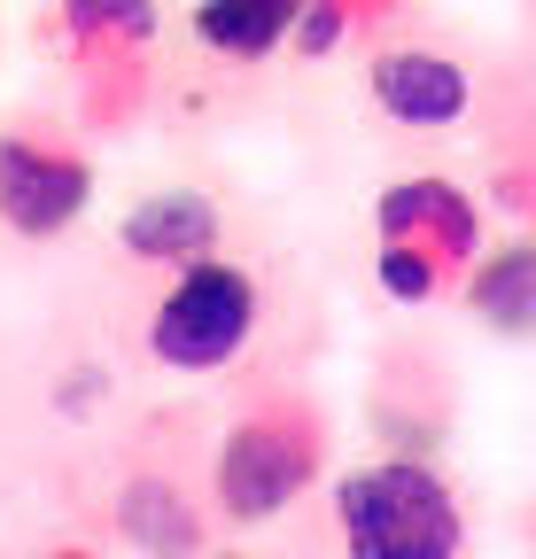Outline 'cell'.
<instances>
[{
  "instance_id": "obj_2",
  "label": "cell",
  "mask_w": 536,
  "mask_h": 559,
  "mask_svg": "<svg viewBox=\"0 0 536 559\" xmlns=\"http://www.w3.org/2000/svg\"><path fill=\"white\" fill-rule=\"evenodd\" d=\"M102 521L132 559H203L211 551V536H218L211 451L187 412H156V419H141V436H124L109 489H102Z\"/></svg>"
},
{
  "instance_id": "obj_8",
  "label": "cell",
  "mask_w": 536,
  "mask_h": 559,
  "mask_svg": "<svg viewBox=\"0 0 536 559\" xmlns=\"http://www.w3.org/2000/svg\"><path fill=\"white\" fill-rule=\"evenodd\" d=\"M366 94L405 132H451V124H466V109H475V79H466V62L443 55V47H373Z\"/></svg>"
},
{
  "instance_id": "obj_1",
  "label": "cell",
  "mask_w": 536,
  "mask_h": 559,
  "mask_svg": "<svg viewBox=\"0 0 536 559\" xmlns=\"http://www.w3.org/2000/svg\"><path fill=\"white\" fill-rule=\"evenodd\" d=\"M334 459V419L303 381H249L241 404L211 443V513L218 528H264L281 521Z\"/></svg>"
},
{
  "instance_id": "obj_4",
  "label": "cell",
  "mask_w": 536,
  "mask_h": 559,
  "mask_svg": "<svg viewBox=\"0 0 536 559\" xmlns=\"http://www.w3.org/2000/svg\"><path fill=\"white\" fill-rule=\"evenodd\" d=\"M343 559H466V506L436 459H366L334 481Z\"/></svg>"
},
{
  "instance_id": "obj_12",
  "label": "cell",
  "mask_w": 536,
  "mask_h": 559,
  "mask_svg": "<svg viewBox=\"0 0 536 559\" xmlns=\"http://www.w3.org/2000/svg\"><path fill=\"white\" fill-rule=\"evenodd\" d=\"M458 296H466V311H475L490 334H513V342L536 334V234H521L505 249H483L475 264H466Z\"/></svg>"
},
{
  "instance_id": "obj_6",
  "label": "cell",
  "mask_w": 536,
  "mask_h": 559,
  "mask_svg": "<svg viewBox=\"0 0 536 559\" xmlns=\"http://www.w3.org/2000/svg\"><path fill=\"white\" fill-rule=\"evenodd\" d=\"M94 202V148L71 117L0 124V234L62 241Z\"/></svg>"
},
{
  "instance_id": "obj_13",
  "label": "cell",
  "mask_w": 536,
  "mask_h": 559,
  "mask_svg": "<svg viewBox=\"0 0 536 559\" xmlns=\"http://www.w3.org/2000/svg\"><path fill=\"white\" fill-rule=\"evenodd\" d=\"M373 288L389 296V304H443L451 288H458V280L428 257V249H405V241H373Z\"/></svg>"
},
{
  "instance_id": "obj_5",
  "label": "cell",
  "mask_w": 536,
  "mask_h": 559,
  "mask_svg": "<svg viewBox=\"0 0 536 559\" xmlns=\"http://www.w3.org/2000/svg\"><path fill=\"white\" fill-rule=\"evenodd\" d=\"M264 319H273L264 272L241 257H203V264L164 272V288L141 319V349L164 373H226L257 349Z\"/></svg>"
},
{
  "instance_id": "obj_3",
  "label": "cell",
  "mask_w": 536,
  "mask_h": 559,
  "mask_svg": "<svg viewBox=\"0 0 536 559\" xmlns=\"http://www.w3.org/2000/svg\"><path fill=\"white\" fill-rule=\"evenodd\" d=\"M156 39L164 9L156 0H55L47 47L62 55L71 79V124L79 132H132L156 102Z\"/></svg>"
},
{
  "instance_id": "obj_10",
  "label": "cell",
  "mask_w": 536,
  "mask_h": 559,
  "mask_svg": "<svg viewBox=\"0 0 536 559\" xmlns=\"http://www.w3.org/2000/svg\"><path fill=\"white\" fill-rule=\"evenodd\" d=\"M366 412L373 428L405 451V459H428L451 428V381H443V358H428L420 342H389L373 358V389H366Z\"/></svg>"
},
{
  "instance_id": "obj_16",
  "label": "cell",
  "mask_w": 536,
  "mask_h": 559,
  "mask_svg": "<svg viewBox=\"0 0 536 559\" xmlns=\"http://www.w3.org/2000/svg\"><path fill=\"white\" fill-rule=\"evenodd\" d=\"M528 536H536V521H528Z\"/></svg>"
},
{
  "instance_id": "obj_11",
  "label": "cell",
  "mask_w": 536,
  "mask_h": 559,
  "mask_svg": "<svg viewBox=\"0 0 536 559\" xmlns=\"http://www.w3.org/2000/svg\"><path fill=\"white\" fill-rule=\"evenodd\" d=\"M296 16H303V0H194L187 32H194L203 55H218L234 70H257V62H273L288 47Z\"/></svg>"
},
{
  "instance_id": "obj_7",
  "label": "cell",
  "mask_w": 536,
  "mask_h": 559,
  "mask_svg": "<svg viewBox=\"0 0 536 559\" xmlns=\"http://www.w3.org/2000/svg\"><path fill=\"white\" fill-rule=\"evenodd\" d=\"M373 241H405V249H428L451 280H466V264L483 257V202L436 179V171H413V179H389L373 194Z\"/></svg>"
},
{
  "instance_id": "obj_9",
  "label": "cell",
  "mask_w": 536,
  "mask_h": 559,
  "mask_svg": "<svg viewBox=\"0 0 536 559\" xmlns=\"http://www.w3.org/2000/svg\"><path fill=\"white\" fill-rule=\"evenodd\" d=\"M117 257L148 264V272H179V264L226 257V202L211 187H156V194H141L117 218Z\"/></svg>"
},
{
  "instance_id": "obj_15",
  "label": "cell",
  "mask_w": 536,
  "mask_h": 559,
  "mask_svg": "<svg viewBox=\"0 0 536 559\" xmlns=\"http://www.w3.org/2000/svg\"><path fill=\"white\" fill-rule=\"evenodd\" d=\"M39 559H102V551H94V544H47Z\"/></svg>"
},
{
  "instance_id": "obj_14",
  "label": "cell",
  "mask_w": 536,
  "mask_h": 559,
  "mask_svg": "<svg viewBox=\"0 0 536 559\" xmlns=\"http://www.w3.org/2000/svg\"><path fill=\"white\" fill-rule=\"evenodd\" d=\"M326 9L350 24V39H366V32H389L396 16H405V0H326Z\"/></svg>"
}]
</instances>
